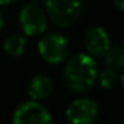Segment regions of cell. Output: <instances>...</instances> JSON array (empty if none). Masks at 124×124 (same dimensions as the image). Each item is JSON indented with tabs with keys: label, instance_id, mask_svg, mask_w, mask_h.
Masks as SVG:
<instances>
[{
	"label": "cell",
	"instance_id": "12",
	"mask_svg": "<svg viewBox=\"0 0 124 124\" xmlns=\"http://www.w3.org/2000/svg\"><path fill=\"white\" fill-rule=\"evenodd\" d=\"M113 3H114V6H116L118 10L124 12V0H113Z\"/></svg>",
	"mask_w": 124,
	"mask_h": 124
},
{
	"label": "cell",
	"instance_id": "9",
	"mask_svg": "<svg viewBox=\"0 0 124 124\" xmlns=\"http://www.w3.org/2000/svg\"><path fill=\"white\" fill-rule=\"evenodd\" d=\"M104 65L114 69H124V45L123 43H114L110 45L107 52L102 55Z\"/></svg>",
	"mask_w": 124,
	"mask_h": 124
},
{
	"label": "cell",
	"instance_id": "7",
	"mask_svg": "<svg viewBox=\"0 0 124 124\" xmlns=\"http://www.w3.org/2000/svg\"><path fill=\"white\" fill-rule=\"evenodd\" d=\"M84 45L87 54L91 56H102L110 48V36L101 26H91L84 35Z\"/></svg>",
	"mask_w": 124,
	"mask_h": 124
},
{
	"label": "cell",
	"instance_id": "2",
	"mask_svg": "<svg viewBox=\"0 0 124 124\" xmlns=\"http://www.w3.org/2000/svg\"><path fill=\"white\" fill-rule=\"evenodd\" d=\"M46 16L59 28L72 26L82 13V0H45Z\"/></svg>",
	"mask_w": 124,
	"mask_h": 124
},
{
	"label": "cell",
	"instance_id": "16",
	"mask_svg": "<svg viewBox=\"0 0 124 124\" xmlns=\"http://www.w3.org/2000/svg\"><path fill=\"white\" fill-rule=\"evenodd\" d=\"M32 1H35V3H38V1H45V0H32Z\"/></svg>",
	"mask_w": 124,
	"mask_h": 124
},
{
	"label": "cell",
	"instance_id": "17",
	"mask_svg": "<svg viewBox=\"0 0 124 124\" xmlns=\"http://www.w3.org/2000/svg\"><path fill=\"white\" fill-rule=\"evenodd\" d=\"M118 124H124V120H121V121H120V123H118Z\"/></svg>",
	"mask_w": 124,
	"mask_h": 124
},
{
	"label": "cell",
	"instance_id": "15",
	"mask_svg": "<svg viewBox=\"0 0 124 124\" xmlns=\"http://www.w3.org/2000/svg\"><path fill=\"white\" fill-rule=\"evenodd\" d=\"M1 26H3V17H1V12H0V31H1Z\"/></svg>",
	"mask_w": 124,
	"mask_h": 124
},
{
	"label": "cell",
	"instance_id": "11",
	"mask_svg": "<svg viewBox=\"0 0 124 124\" xmlns=\"http://www.w3.org/2000/svg\"><path fill=\"white\" fill-rule=\"evenodd\" d=\"M98 82H100L101 88H104V90H113L117 85V82H118V71L114 69V68L105 66V69L98 77Z\"/></svg>",
	"mask_w": 124,
	"mask_h": 124
},
{
	"label": "cell",
	"instance_id": "5",
	"mask_svg": "<svg viewBox=\"0 0 124 124\" xmlns=\"http://www.w3.org/2000/svg\"><path fill=\"white\" fill-rule=\"evenodd\" d=\"M12 124H52V117L45 105L31 100L16 107L12 116Z\"/></svg>",
	"mask_w": 124,
	"mask_h": 124
},
{
	"label": "cell",
	"instance_id": "13",
	"mask_svg": "<svg viewBox=\"0 0 124 124\" xmlns=\"http://www.w3.org/2000/svg\"><path fill=\"white\" fill-rule=\"evenodd\" d=\"M16 1H19V0H0V4L1 6H7V4H13Z\"/></svg>",
	"mask_w": 124,
	"mask_h": 124
},
{
	"label": "cell",
	"instance_id": "4",
	"mask_svg": "<svg viewBox=\"0 0 124 124\" xmlns=\"http://www.w3.org/2000/svg\"><path fill=\"white\" fill-rule=\"evenodd\" d=\"M19 26L25 36H39L46 31L48 16L39 4H25L19 12Z\"/></svg>",
	"mask_w": 124,
	"mask_h": 124
},
{
	"label": "cell",
	"instance_id": "14",
	"mask_svg": "<svg viewBox=\"0 0 124 124\" xmlns=\"http://www.w3.org/2000/svg\"><path fill=\"white\" fill-rule=\"evenodd\" d=\"M120 82H121V87L124 88V72L121 74V77H120Z\"/></svg>",
	"mask_w": 124,
	"mask_h": 124
},
{
	"label": "cell",
	"instance_id": "8",
	"mask_svg": "<svg viewBox=\"0 0 124 124\" xmlns=\"http://www.w3.org/2000/svg\"><path fill=\"white\" fill-rule=\"evenodd\" d=\"M54 91V82L49 77L43 75V74H38L29 81L28 85V94L32 100L35 101H40V100H46L48 97H51V94Z\"/></svg>",
	"mask_w": 124,
	"mask_h": 124
},
{
	"label": "cell",
	"instance_id": "1",
	"mask_svg": "<svg viewBox=\"0 0 124 124\" xmlns=\"http://www.w3.org/2000/svg\"><path fill=\"white\" fill-rule=\"evenodd\" d=\"M97 62L90 54H75L63 66V82L72 93L82 94L93 88L97 79Z\"/></svg>",
	"mask_w": 124,
	"mask_h": 124
},
{
	"label": "cell",
	"instance_id": "10",
	"mask_svg": "<svg viewBox=\"0 0 124 124\" xmlns=\"http://www.w3.org/2000/svg\"><path fill=\"white\" fill-rule=\"evenodd\" d=\"M26 48V36L23 33H13L7 36L3 42V51L9 56H20Z\"/></svg>",
	"mask_w": 124,
	"mask_h": 124
},
{
	"label": "cell",
	"instance_id": "6",
	"mask_svg": "<svg viewBox=\"0 0 124 124\" xmlns=\"http://www.w3.org/2000/svg\"><path fill=\"white\" fill-rule=\"evenodd\" d=\"M98 104L91 98H77L71 101L65 110L69 124H94L98 117Z\"/></svg>",
	"mask_w": 124,
	"mask_h": 124
},
{
	"label": "cell",
	"instance_id": "3",
	"mask_svg": "<svg viewBox=\"0 0 124 124\" xmlns=\"http://www.w3.org/2000/svg\"><path fill=\"white\" fill-rule=\"evenodd\" d=\"M38 52H39V56L45 62H48L51 65H58L68 58L69 45H68V40L65 39V36L55 33V32H51V33L43 35L39 39Z\"/></svg>",
	"mask_w": 124,
	"mask_h": 124
}]
</instances>
